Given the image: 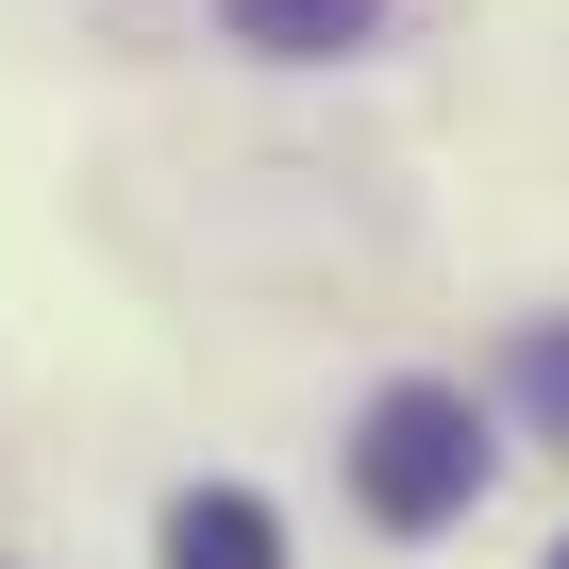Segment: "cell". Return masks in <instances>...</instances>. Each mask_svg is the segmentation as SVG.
Masks as SVG:
<instances>
[{
    "instance_id": "6da1fadb",
    "label": "cell",
    "mask_w": 569,
    "mask_h": 569,
    "mask_svg": "<svg viewBox=\"0 0 569 569\" xmlns=\"http://www.w3.org/2000/svg\"><path fill=\"white\" fill-rule=\"evenodd\" d=\"M486 469H502V436H486L469 386H436V369L369 386V419H352V502H369L386 536H452V519L486 502Z\"/></svg>"
},
{
    "instance_id": "7a4b0ae2",
    "label": "cell",
    "mask_w": 569,
    "mask_h": 569,
    "mask_svg": "<svg viewBox=\"0 0 569 569\" xmlns=\"http://www.w3.org/2000/svg\"><path fill=\"white\" fill-rule=\"evenodd\" d=\"M151 569H284V519H268L251 486H184L168 536H151Z\"/></svg>"
},
{
    "instance_id": "3957f363",
    "label": "cell",
    "mask_w": 569,
    "mask_h": 569,
    "mask_svg": "<svg viewBox=\"0 0 569 569\" xmlns=\"http://www.w3.org/2000/svg\"><path fill=\"white\" fill-rule=\"evenodd\" d=\"M218 34H234V51H268V68H336V51H369V34H386V0H218Z\"/></svg>"
},
{
    "instance_id": "277c9868",
    "label": "cell",
    "mask_w": 569,
    "mask_h": 569,
    "mask_svg": "<svg viewBox=\"0 0 569 569\" xmlns=\"http://www.w3.org/2000/svg\"><path fill=\"white\" fill-rule=\"evenodd\" d=\"M519 402H536V419H552V452H569V319H536V336H519Z\"/></svg>"
},
{
    "instance_id": "5b68a950",
    "label": "cell",
    "mask_w": 569,
    "mask_h": 569,
    "mask_svg": "<svg viewBox=\"0 0 569 569\" xmlns=\"http://www.w3.org/2000/svg\"><path fill=\"white\" fill-rule=\"evenodd\" d=\"M552 569H569V536H552Z\"/></svg>"
}]
</instances>
